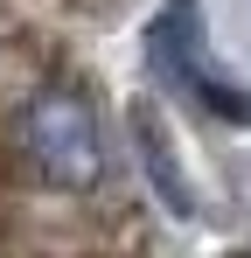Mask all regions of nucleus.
Segmentation results:
<instances>
[{"mask_svg": "<svg viewBox=\"0 0 251 258\" xmlns=\"http://www.w3.org/2000/svg\"><path fill=\"white\" fill-rule=\"evenodd\" d=\"M21 147H28L35 174L49 188H63V196H84V188L105 181V133H98V112L84 105L77 91H63V84L35 91V98L21 105Z\"/></svg>", "mask_w": 251, "mask_h": 258, "instance_id": "f257e3e1", "label": "nucleus"}, {"mask_svg": "<svg viewBox=\"0 0 251 258\" xmlns=\"http://www.w3.org/2000/svg\"><path fill=\"white\" fill-rule=\"evenodd\" d=\"M133 147H140V174L154 181V196H161L174 216H196V188L181 181V168H174V147H167L161 119H154V105H133Z\"/></svg>", "mask_w": 251, "mask_h": 258, "instance_id": "7ed1b4c3", "label": "nucleus"}, {"mask_svg": "<svg viewBox=\"0 0 251 258\" xmlns=\"http://www.w3.org/2000/svg\"><path fill=\"white\" fill-rule=\"evenodd\" d=\"M189 14H196V0H181V14H167V21H161V35H154V56H161V70H167V77H174L181 91H189V98H196L203 112L251 126V91H237V84H223V77H209V70H203Z\"/></svg>", "mask_w": 251, "mask_h": 258, "instance_id": "f03ea898", "label": "nucleus"}]
</instances>
